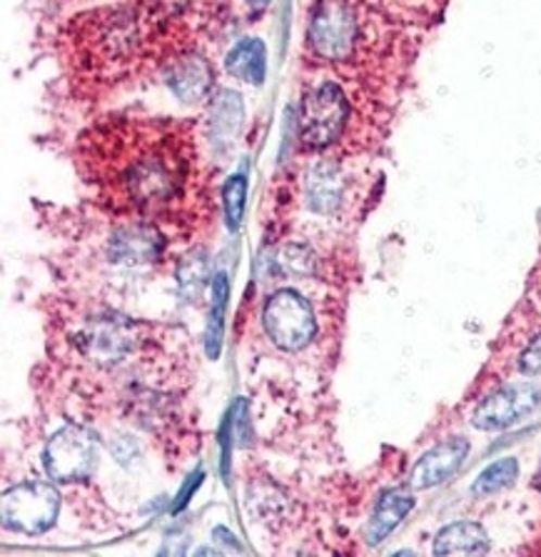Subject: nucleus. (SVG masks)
<instances>
[{
	"label": "nucleus",
	"mask_w": 541,
	"mask_h": 557,
	"mask_svg": "<svg viewBox=\"0 0 541 557\" xmlns=\"http://www.w3.org/2000/svg\"><path fill=\"white\" fill-rule=\"evenodd\" d=\"M83 168L115 210L158 223L190 196L196 143L183 123H103L83 138Z\"/></svg>",
	"instance_id": "nucleus-1"
},
{
	"label": "nucleus",
	"mask_w": 541,
	"mask_h": 557,
	"mask_svg": "<svg viewBox=\"0 0 541 557\" xmlns=\"http://www.w3.org/2000/svg\"><path fill=\"white\" fill-rule=\"evenodd\" d=\"M146 325L135 323L130 318L115 315V312H100L83 320V325L73 333V345L78 348L83 360L100 368L123 366L142 341Z\"/></svg>",
	"instance_id": "nucleus-2"
},
{
	"label": "nucleus",
	"mask_w": 541,
	"mask_h": 557,
	"mask_svg": "<svg viewBox=\"0 0 541 557\" xmlns=\"http://www.w3.org/2000/svg\"><path fill=\"white\" fill-rule=\"evenodd\" d=\"M360 15L350 0H317L310 11L312 53L327 63H347L360 46Z\"/></svg>",
	"instance_id": "nucleus-3"
},
{
	"label": "nucleus",
	"mask_w": 541,
	"mask_h": 557,
	"mask_svg": "<svg viewBox=\"0 0 541 557\" xmlns=\"http://www.w3.org/2000/svg\"><path fill=\"white\" fill-rule=\"evenodd\" d=\"M146 33L135 13L113 11L92 23V33L88 36L90 46H83L88 65L92 71H125L130 63L140 58V50L146 46Z\"/></svg>",
	"instance_id": "nucleus-4"
},
{
	"label": "nucleus",
	"mask_w": 541,
	"mask_h": 557,
	"mask_svg": "<svg viewBox=\"0 0 541 557\" xmlns=\"http://www.w3.org/2000/svg\"><path fill=\"white\" fill-rule=\"evenodd\" d=\"M350 100L340 83L323 81L307 90L300 111V140L310 150H325L342 138L350 123Z\"/></svg>",
	"instance_id": "nucleus-5"
},
{
	"label": "nucleus",
	"mask_w": 541,
	"mask_h": 557,
	"mask_svg": "<svg viewBox=\"0 0 541 557\" xmlns=\"http://www.w3.org/2000/svg\"><path fill=\"white\" fill-rule=\"evenodd\" d=\"M262 325L269 341L287 352L307 348L317 331L312 302L292 288H280L269 295L262 310Z\"/></svg>",
	"instance_id": "nucleus-6"
},
{
	"label": "nucleus",
	"mask_w": 541,
	"mask_h": 557,
	"mask_svg": "<svg viewBox=\"0 0 541 557\" xmlns=\"http://www.w3.org/2000/svg\"><path fill=\"white\" fill-rule=\"evenodd\" d=\"M61 495L46 480H23L3 495V525L13 533L43 535L55 525Z\"/></svg>",
	"instance_id": "nucleus-7"
},
{
	"label": "nucleus",
	"mask_w": 541,
	"mask_h": 557,
	"mask_svg": "<svg viewBox=\"0 0 541 557\" xmlns=\"http://www.w3.org/2000/svg\"><path fill=\"white\" fill-rule=\"evenodd\" d=\"M46 472L55 483H80L98 466V441L86 425H63L55 430L43 450Z\"/></svg>",
	"instance_id": "nucleus-8"
},
{
	"label": "nucleus",
	"mask_w": 541,
	"mask_h": 557,
	"mask_svg": "<svg viewBox=\"0 0 541 557\" xmlns=\"http://www.w3.org/2000/svg\"><path fill=\"white\" fill-rule=\"evenodd\" d=\"M541 405V391L531 383H512L487 395L477 405L471 425L477 430H504L521 423Z\"/></svg>",
	"instance_id": "nucleus-9"
},
{
	"label": "nucleus",
	"mask_w": 541,
	"mask_h": 557,
	"mask_svg": "<svg viewBox=\"0 0 541 557\" xmlns=\"http://www.w3.org/2000/svg\"><path fill=\"white\" fill-rule=\"evenodd\" d=\"M165 246L167 240L158 223L133 218L110 235L108 256L117 265H150L163 258Z\"/></svg>",
	"instance_id": "nucleus-10"
},
{
	"label": "nucleus",
	"mask_w": 541,
	"mask_h": 557,
	"mask_svg": "<svg viewBox=\"0 0 541 557\" xmlns=\"http://www.w3.org/2000/svg\"><path fill=\"white\" fill-rule=\"evenodd\" d=\"M165 83L183 103H200V100L213 96L215 67L210 65L205 55L185 50V53H175L171 61H165Z\"/></svg>",
	"instance_id": "nucleus-11"
},
{
	"label": "nucleus",
	"mask_w": 541,
	"mask_h": 557,
	"mask_svg": "<svg viewBox=\"0 0 541 557\" xmlns=\"http://www.w3.org/2000/svg\"><path fill=\"white\" fill-rule=\"evenodd\" d=\"M469 455V441L464 437H450V441L435 445L432 450L419 458L412 468L410 487L412 491H429V487L442 485L450 480Z\"/></svg>",
	"instance_id": "nucleus-12"
},
{
	"label": "nucleus",
	"mask_w": 541,
	"mask_h": 557,
	"mask_svg": "<svg viewBox=\"0 0 541 557\" xmlns=\"http://www.w3.org/2000/svg\"><path fill=\"white\" fill-rule=\"evenodd\" d=\"M307 206L317 215H332L344 206L347 175L332 160H323L307 175Z\"/></svg>",
	"instance_id": "nucleus-13"
},
{
	"label": "nucleus",
	"mask_w": 541,
	"mask_h": 557,
	"mask_svg": "<svg viewBox=\"0 0 541 557\" xmlns=\"http://www.w3.org/2000/svg\"><path fill=\"white\" fill-rule=\"evenodd\" d=\"M244 117L242 98L235 90H217L210 96V143L215 148L230 146L235 135H238Z\"/></svg>",
	"instance_id": "nucleus-14"
},
{
	"label": "nucleus",
	"mask_w": 541,
	"mask_h": 557,
	"mask_svg": "<svg viewBox=\"0 0 541 557\" xmlns=\"http://www.w3.org/2000/svg\"><path fill=\"white\" fill-rule=\"evenodd\" d=\"M414 508V497L407 491H387L382 497L377 500V508L372 512L369 528H367V543L369 545H379L382 540L390 537L397 525L407 518V512Z\"/></svg>",
	"instance_id": "nucleus-15"
},
{
	"label": "nucleus",
	"mask_w": 541,
	"mask_h": 557,
	"mask_svg": "<svg viewBox=\"0 0 541 557\" xmlns=\"http://www.w3.org/2000/svg\"><path fill=\"white\" fill-rule=\"evenodd\" d=\"M225 71L232 78L262 86L267 73V50L260 38H242L225 58Z\"/></svg>",
	"instance_id": "nucleus-16"
},
{
	"label": "nucleus",
	"mask_w": 541,
	"mask_h": 557,
	"mask_svg": "<svg viewBox=\"0 0 541 557\" xmlns=\"http://www.w3.org/2000/svg\"><path fill=\"white\" fill-rule=\"evenodd\" d=\"M489 535L477 522L462 520L446 525L435 540V555H485Z\"/></svg>",
	"instance_id": "nucleus-17"
},
{
	"label": "nucleus",
	"mask_w": 541,
	"mask_h": 557,
	"mask_svg": "<svg viewBox=\"0 0 541 557\" xmlns=\"http://www.w3.org/2000/svg\"><path fill=\"white\" fill-rule=\"evenodd\" d=\"M213 270L205 250H192L188 258L177 265V290L188 302H198L210 285H213Z\"/></svg>",
	"instance_id": "nucleus-18"
},
{
	"label": "nucleus",
	"mask_w": 541,
	"mask_h": 557,
	"mask_svg": "<svg viewBox=\"0 0 541 557\" xmlns=\"http://www.w3.org/2000/svg\"><path fill=\"white\" fill-rule=\"evenodd\" d=\"M227 298H230V283H227L225 273H217L213 277V285H210V315L205 331V350L207 358L213 360L219 358V348H223Z\"/></svg>",
	"instance_id": "nucleus-19"
},
{
	"label": "nucleus",
	"mask_w": 541,
	"mask_h": 557,
	"mask_svg": "<svg viewBox=\"0 0 541 557\" xmlns=\"http://www.w3.org/2000/svg\"><path fill=\"white\" fill-rule=\"evenodd\" d=\"M517 475H519L517 458H502L492 462L487 470H481V475L475 480V485H471V493L477 497L494 495L499 491H504V487H509L514 480H517Z\"/></svg>",
	"instance_id": "nucleus-20"
},
{
	"label": "nucleus",
	"mask_w": 541,
	"mask_h": 557,
	"mask_svg": "<svg viewBox=\"0 0 541 557\" xmlns=\"http://www.w3.org/2000/svg\"><path fill=\"white\" fill-rule=\"evenodd\" d=\"M275 270L287 277H304L315 273V256L307 246H282L275 252Z\"/></svg>",
	"instance_id": "nucleus-21"
},
{
	"label": "nucleus",
	"mask_w": 541,
	"mask_h": 557,
	"mask_svg": "<svg viewBox=\"0 0 541 557\" xmlns=\"http://www.w3.org/2000/svg\"><path fill=\"white\" fill-rule=\"evenodd\" d=\"M244 200H248V181H244V175H232V178H227L223 188V208L230 231H238L242 225L244 206H248Z\"/></svg>",
	"instance_id": "nucleus-22"
},
{
	"label": "nucleus",
	"mask_w": 541,
	"mask_h": 557,
	"mask_svg": "<svg viewBox=\"0 0 541 557\" xmlns=\"http://www.w3.org/2000/svg\"><path fill=\"white\" fill-rule=\"evenodd\" d=\"M521 370L531 377H541V335L527 345V350L521 352Z\"/></svg>",
	"instance_id": "nucleus-23"
},
{
	"label": "nucleus",
	"mask_w": 541,
	"mask_h": 557,
	"mask_svg": "<svg viewBox=\"0 0 541 557\" xmlns=\"http://www.w3.org/2000/svg\"><path fill=\"white\" fill-rule=\"evenodd\" d=\"M248 5H250L252 15H260L269 5V0H248Z\"/></svg>",
	"instance_id": "nucleus-24"
},
{
	"label": "nucleus",
	"mask_w": 541,
	"mask_h": 557,
	"mask_svg": "<svg viewBox=\"0 0 541 557\" xmlns=\"http://www.w3.org/2000/svg\"><path fill=\"white\" fill-rule=\"evenodd\" d=\"M539 485H541V478H539Z\"/></svg>",
	"instance_id": "nucleus-25"
}]
</instances>
